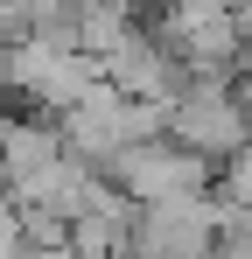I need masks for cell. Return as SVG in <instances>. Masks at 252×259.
<instances>
[{"mask_svg":"<svg viewBox=\"0 0 252 259\" xmlns=\"http://www.w3.org/2000/svg\"><path fill=\"white\" fill-rule=\"evenodd\" d=\"M231 189H238V203H252V154H245V168L231 175Z\"/></svg>","mask_w":252,"mask_h":259,"instance_id":"obj_1","label":"cell"}]
</instances>
